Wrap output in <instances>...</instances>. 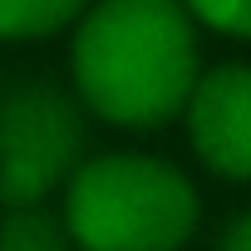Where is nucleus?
Here are the masks:
<instances>
[{
	"instance_id": "obj_1",
	"label": "nucleus",
	"mask_w": 251,
	"mask_h": 251,
	"mask_svg": "<svg viewBox=\"0 0 251 251\" xmlns=\"http://www.w3.org/2000/svg\"><path fill=\"white\" fill-rule=\"evenodd\" d=\"M79 99L123 128H148L187 108L197 40L182 0H99L74 35Z\"/></svg>"
},
{
	"instance_id": "obj_6",
	"label": "nucleus",
	"mask_w": 251,
	"mask_h": 251,
	"mask_svg": "<svg viewBox=\"0 0 251 251\" xmlns=\"http://www.w3.org/2000/svg\"><path fill=\"white\" fill-rule=\"evenodd\" d=\"M69 226L50 217L40 202L35 207H10V217L0 222V251H69Z\"/></svg>"
},
{
	"instance_id": "obj_8",
	"label": "nucleus",
	"mask_w": 251,
	"mask_h": 251,
	"mask_svg": "<svg viewBox=\"0 0 251 251\" xmlns=\"http://www.w3.org/2000/svg\"><path fill=\"white\" fill-rule=\"evenodd\" d=\"M217 251H251V217L231 222V226H226V236L217 241Z\"/></svg>"
},
{
	"instance_id": "obj_2",
	"label": "nucleus",
	"mask_w": 251,
	"mask_h": 251,
	"mask_svg": "<svg viewBox=\"0 0 251 251\" xmlns=\"http://www.w3.org/2000/svg\"><path fill=\"white\" fill-rule=\"evenodd\" d=\"M64 226L84 251H177L197 226V192L163 158H99L74 173Z\"/></svg>"
},
{
	"instance_id": "obj_3",
	"label": "nucleus",
	"mask_w": 251,
	"mask_h": 251,
	"mask_svg": "<svg viewBox=\"0 0 251 251\" xmlns=\"http://www.w3.org/2000/svg\"><path fill=\"white\" fill-rule=\"evenodd\" d=\"M84 123L50 84H25L0 103V202L35 207L79 163Z\"/></svg>"
},
{
	"instance_id": "obj_4",
	"label": "nucleus",
	"mask_w": 251,
	"mask_h": 251,
	"mask_svg": "<svg viewBox=\"0 0 251 251\" xmlns=\"http://www.w3.org/2000/svg\"><path fill=\"white\" fill-rule=\"evenodd\" d=\"M187 128H192L197 158L212 173L236 177V182L251 177V69L246 64L212 69L192 89Z\"/></svg>"
},
{
	"instance_id": "obj_5",
	"label": "nucleus",
	"mask_w": 251,
	"mask_h": 251,
	"mask_svg": "<svg viewBox=\"0 0 251 251\" xmlns=\"http://www.w3.org/2000/svg\"><path fill=\"white\" fill-rule=\"evenodd\" d=\"M89 0H0V40H35L54 35L84 15Z\"/></svg>"
},
{
	"instance_id": "obj_7",
	"label": "nucleus",
	"mask_w": 251,
	"mask_h": 251,
	"mask_svg": "<svg viewBox=\"0 0 251 251\" xmlns=\"http://www.w3.org/2000/svg\"><path fill=\"white\" fill-rule=\"evenodd\" d=\"M187 15H197L202 25L222 30V35H241L251 40V0H182Z\"/></svg>"
}]
</instances>
